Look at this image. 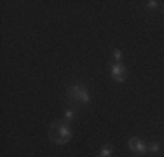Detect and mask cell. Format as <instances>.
<instances>
[{"label": "cell", "instance_id": "1", "mask_svg": "<svg viewBox=\"0 0 164 157\" xmlns=\"http://www.w3.org/2000/svg\"><path fill=\"white\" fill-rule=\"evenodd\" d=\"M72 136V129L68 126V122H63V121H56V122L51 124L49 128V140L56 145H65V143L70 140Z\"/></svg>", "mask_w": 164, "mask_h": 157}, {"label": "cell", "instance_id": "9", "mask_svg": "<svg viewBox=\"0 0 164 157\" xmlns=\"http://www.w3.org/2000/svg\"><path fill=\"white\" fill-rule=\"evenodd\" d=\"M147 7H149V9H155V7H157V2H155V0H150V2H147Z\"/></svg>", "mask_w": 164, "mask_h": 157}, {"label": "cell", "instance_id": "6", "mask_svg": "<svg viewBox=\"0 0 164 157\" xmlns=\"http://www.w3.org/2000/svg\"><path fill=\"white\" fill-rule=\"evenodd\" d=\"M149 150H150V152H159V150H161V145H159V143H150V145H149Z\"/></svg>", "mask_w": 164, "mask_h": 157}, {"label": "cell", "instance_id": "8", "mask_svg": "<svg viewBox=\"0 0 164 157\" xmlns=\"http://www.w3.org/2000/svg\"><path fill=\"white\" fill-rule=\"evenodd\" d=\"M112 56H114V59H115L117 63H119V61H121V58H122V53H121L119 49H115L114 53H112Z\"/></svg>", "mask_w": 164, "mask_h": 157}, {"label": "cell", "instance_id": "3", "mask_svg": "<svg viewBox=\"0 0 164 157\" xmlns=\"http://www.w3.org/2000/svg\"><path fill=\"white\" fill-rule=\"evenodd\" d=\"M127 145H129V148L136 154H145L149 150V147H147L141 140H138V138H131L129 142H127Z\"/></svg>", "mask_w": 164, "mask_h": 157}, {"label": "cell", "instance_id": "2", "mask_svg": "<svg viewBox=\"0 0 164 157\" xmlns=\"http://www.w3.org/2000/svg\"><path fill=\"white\" fill-rule=\"evenodd\" d=\"M86 87L84 86H79V84H73L72 87H68V98L73 100V101H80L82 94H84Z\"/></svg>", "mask_w": 164, "mask_h": 157}, {"label": "cell", "instance_id": "5", "mask_svg": "<svg viewBox=\"0 0 164 157\" xmlns=\"http://www.w3.org/2000/svg\"><path fill=\"white\" fill-rule=\"evenodd\" d=\"M98 157H112V147H110V145H105V147L100 150Z\"/></svg>", "mask_w": 164, "mask_h": 157}, {"label": "cell", "instance_id": "4", "mask_svg": "<svg viewBox=\"0 0 164 157\" xmlns=\"http://www.w3.org/2000/svg\"><path fill=\"white\" fill-rule=\"evenodd\" d=\"M112 77L115 78L117 82H122V80L126 78V68L121 63H117V65L112 66Z\"/></svg>", "mask_w": 164, "mask_h": 157}, {"label": "cell", "instance_id": "7", "mask_svg": "<svg viewBox=\"0 0 164 157\" xmlns=\"http://www.w3.org/2000/svg\"><path fill=\"white\" fill-rule=\"evenodd\" d=\"M73 117H75L73 110H65V119H67V122H70V121H72Z\"/></svg>", "mask_w": 164, "mask_h": 157}]
</instances>
